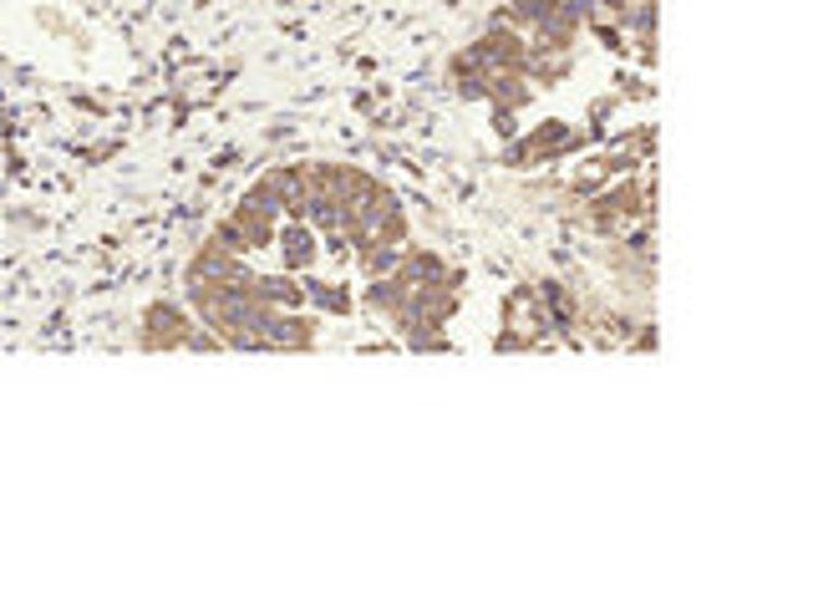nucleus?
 Here are the masks:
<instances>
[{
	"label": "nucleus",
	"instance_id": "nucleus-3",
	"mask_svg": "<svg viewBox=\"0 0 813 610\" xmlns=\"http://www.w3.org/2000/svg\"><path fill=\"white\" fill-rule=\"evenodd\" d=\"M311 300H321V306L336 315L346 311V290H336V285H311Z\"/></svg>",
	"mask_w": 813,
	"mask_h": 610
},
{
	"label": "nucleus",
	"instance_id": "nucleus-1",
	"mask_svg": "<svg viewBox=\"0 0 813 610\" xmlns=\"http://www.w3.org/2000/svg\"><path fill=\"white\" fill-rule=\"evenodd\" d=\"M142 341L148 346H184L188 341V315L178 306H153L142 321Z\"/></svg>",
	"mask_w": 813,
	"mask_h": 610
},
{
	"label": "nucleus",
	"instance_id": "nucleus-2",
	"mask_svg": "<svg viewBox=\"0 0 813 610\" xmlns=\"http://www.w3.org/2000/svg\"><path fill=\"white\" fill-rule=\"evenodd\" d=\"M280 245H285V254H290V265H311L315 260V239H311V229H300V224H285Z\"/></svg>",
	"mask_w": 813,
	"mask_h": 610
}]
</instances>
